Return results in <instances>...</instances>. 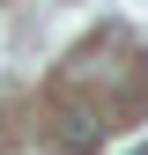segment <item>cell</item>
<instances>
[]
</instances>
